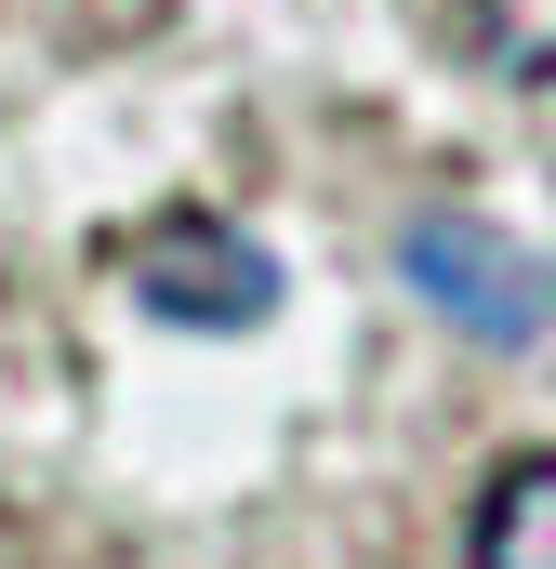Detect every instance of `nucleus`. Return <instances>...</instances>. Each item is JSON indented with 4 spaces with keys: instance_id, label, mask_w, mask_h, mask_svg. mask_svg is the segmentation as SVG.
Listing matches in <instances>:
<instances>
[{
    "instance_id": "3",
    "label": "nucleus",
    "mask_w": 556,
    "mask_h": 569,
    "mask_svg": "<svg viewBox=\"0 0 556 569\" xmlns=\"http://www.w3.org/2000/svg\"><path fill=\"white\" fill-rule=\"evenodd\" d=\"M464 557H477V569H556V450H530V463H504V477H490V503H477Z\"/></svg>"
},
{
    "instance_id": "2",
    "label": "nucleus",
    "mask_w": 556,
    "mask_h": 569,
    "mask_svg": "<svg viewBox=\"0 0 556 569\" xmlns=\"http://www.w3.org/2000/svg\"><path fill=\"white\" fill-rule=\"evenodd\" d=\"M120 279H133V305L172 318V331H252L278 305V252L239 239V226H212V212H172V226H146L133 252H120Z\"/></svg>"
},
{
    "instance_id": "4",
    "label": "nucleus",
    "mask_w": 556,
    "mask_h": 569,
    "mask_svg": "<svg viewBox=\"0 0 556 569\" xmlns=\"http://www.w3.org/2000/svg\"><path fill=\"white\" fill-rule=\"evenodd\" d=\"M477 67L517 80V93H544L556 80V0H477Z\"/></svg>"
},
{
    "instance_id": "1",
    "label": "nucleus",
    "mask_w": 556,
    "mask_h": 569,
    "mask_svg": "<svg viewBox=\"0 0 556 569\" xmlns=\"http://www.w3.org/2000/svg\"><path fill=\"white\" fill-rule=\"evenodd\" d=\"M398 279H411L424 318H450L464 345H544L556 331V266L530 239H504L490 212H411V226H398Z\"/></svg>"
}]
</instances>
